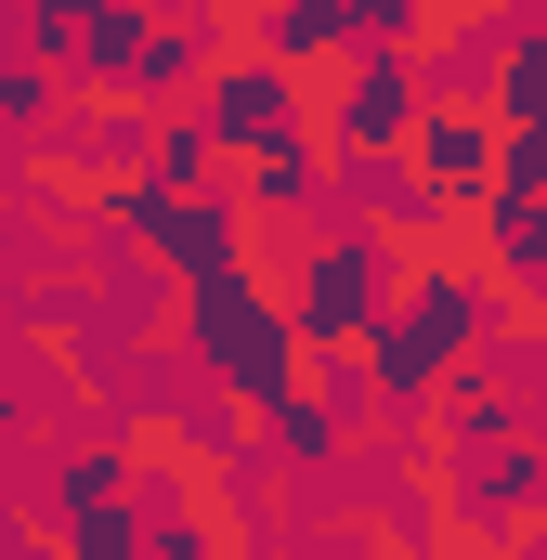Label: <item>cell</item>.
Instances as JSON below:
<instances>
[{
	"instance_id": "obj_1",
	"label": "cell",
	"mask_w": 547,
	"mask_h": 560,
	"mask_svg": "<svg viewBox=\"0 0 547 560\" xmlns=\"http://www.w3.org/2000/svg\"><path fill=\"white\" fill-rule=\"evenodd\" d=\"M196 326L222 339V365L248 378V392H287V326H261V300L235 275H209V300H196Z\"/></svg>"
}]
</instances>
